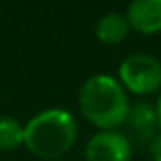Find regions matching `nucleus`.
I'll return each instance as SVG.
<instances>
[{"instance_id":"obj_2","label":"nucleus","mask_w":161,"mask_h":161,"mask_svg":"<svg viewBox=\"0 0 161 161\" xmlns=\"http://www.w3.org/2000/svg\"><path fill=\"white\" fill-rule=\"evenodd\" d=\"M80 135L78 118L67 108H43L25 122V149L43 161H61Z\"/></svg>"},{"instance_id":"obj_7","label":"nucleus","mask_w":161,"mask_h":161,"mask_svg":"<svg viewBox=\"0 0 161 161\" xmlns=\"http://www.w3.org/2000/svg\"><path fill=\"white\" fill-rule=\"evenodd\" d=\"M94 35L104 45H120L122 41H126V37L130 35V27L125 12L118 10L104 12L94 25Z\"/></svg>"},{"instance_id":"obj_10","label":"nucleus","mask_w":161,"mask_h":161,"mask_svg":"<svg viewBox=\"0 0 161 161\" xmlns=\"http://www.w3.org/2000/svg\"><path fill=\"white\" fill-rule=\"evenodd\" d=\"M157 96H159V98L155 100L153 106H155V114H157V122H159V130H161V92H159Z\"/></svg>"},{"instance_id":"obj_8","label":"nucleus","mask_w":161,"mask_h":161,"mask_svg":"<svg viewBox=\"0 0 161 161\" xmlns=\"http://www.w3.org/2000/svg\"><path fill=\"white\" fill-rule=\"evenodd\" d=\"M25 147V125L14 116H0V151L12 153V151Z\"/></svg>"},{"instance_id":"obj_1","label":"nucleus","mask_w":161,"mask_h":161,"mask_svg":"<svg viewBox=\"0 0 161 161\" xmlns=\"http://www.w3.org/2000/svg\"><path fill=\"white\" fill-rule=\"evenodd\" d=\"M130 96L110 74H92L78 90L80 114L98 130H120L130 112Z\"/></svg>"},{"instance_id":"obj_4","label":"nucleus","mask_w":161,"mask_h":161,"mask_svg":"<svg viewBox=\"0 0 161 161\" xmlns=\"http://www.w3.org/2000/svg\"><path fill=\"white\" fill-rule=\"evenodd\" d=\"M130 141L122 130H98L90 137L84 159L86 161H133Z\"/></svg>"},{"instance_id":"obj_3","label":"nucleus","mask_w":161,"mask_h":161,"mask_svg":"<svg viewBox=\"0 0 161 161\" xmlns=\"http://www.w3.org/2000/svg\"><path fill=\"white\" fill-rule=\"evenodd\" d=\"M116 80L129 96H155L161 92V59L151 53H130L118 65Z\"/></svg>"},{"instance_id":"obj_9","label":"nucleus","mask_w":161,"mask_h":161,"mask_svg":"<svg viewBox=\"0 0 161 161\" xmlns=\"http://www.w3.org/2000/svg\"><path fill=\"white\" fill-rule=\"evenodd\" d=\"M147 153H149L151 161H161V130L153 137V141L147 145Z\"/></svg>"},{"instance_id":"obj_6","label":"nucleus","mask_w":161,"mask_h":161,"mask_svg":"<svg viewBox=\"0 0 161 161\" xmlns=\"http://www.w3.org/2000/svg\"><path fill=\"white\" fill-rule=\"evenodd\" d=\"M125 16L130 33H139L143 37L161 33V0H133L126 6Z\"/></svg>"},{"instance_id":"obj_5","label":"nucleus","mask_w":161,"mask_h":161,"mask_svg":"<svg viewBox=\"0 0 161 161\" xmlns=\"http://www.w3.org/2000/svg\"><path fill=\"white\" fill-rule=\"evenodd\" d=\"M125 135L133 147H145L153 141V137L159 133V122L155 106L149 100H137L133 102L129 112V118L125 122Z\"/></svg>"}]
</instances>
